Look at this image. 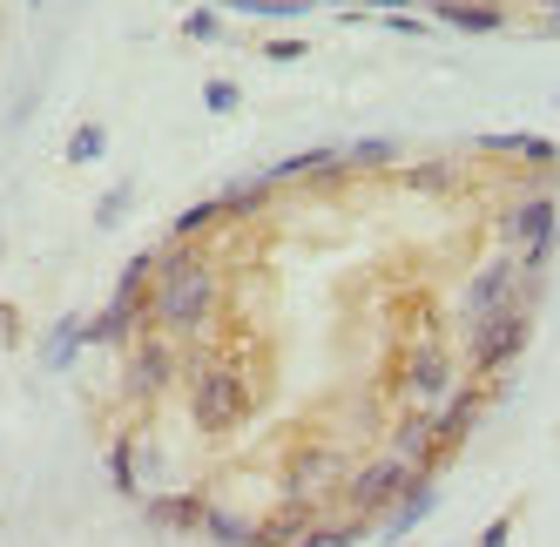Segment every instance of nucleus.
<instances>
[{
    "label": "nucleus",
    "instance_id": "f257e3e1",
    "mask_svg": "<svg viewBox=\"0 0 560 547\" xmlns=\"http://www.w3.org/2000/svg\"><path fill=\"white\" fill-rule=\"evenodd\" d=\"M223 318V278L203 244H163L155 251V331H170L183 345L210 338Z\"/></svg>",
    "mask_w": 560,
    "mask_h": 547
},
{
    "label": "nucleus",
    "instance_id": "f03ea898",
    "mask_svg": "<svg viewBox=\"0 0 560 547\" xmlns=\"http://www.w3.org/2000/svg\"><path fill=\"white\" fill-rule=\"evenodd\" d=\"M183 385H189V426L203 440H230L244 433L257 412V385L244 379L236 359H217L203 345H183Z\"/></svg>",
    "mask_w": 560,
    "mask_h": 547
},
{
    "label": "nucleus",
    "instance_id": "7ed1b4c3",
    "mask_svg": "<svg viewBox=\"0 0 560 547\" xmlns=\"http://www.w3.org/2000/svg\"><path fill=\"white\" fill-rule=\"evenodd\" d=\"M527 338H534V311L527 304L466 325V345H459L466 351V379H506L520 365V351H527Z\"/></svg>",
    "mask_w": 560,
    "mask_h": 547
},
{
    "label": "nucleus",
    "instance_id": "20e7f679",
    "mask_svg": "<svg viewBox=\"0 0 560 547\" xmlns=\"http://www.w3.org/2000/svg\"><path fill=\"white\" fill-rule=\"evenodd\" d=\"M176 379H183V338H170V331L149 325L136 345H122V399H129L136 412L155 406Z\"/></svg>",
    "mask_w": 560,
    "mask_h": 547
},
{
    "label": "nucleus",
    "instance_id": "39448f33",
    "mask_svg": "<svg viewBox=\"0 0 560 547\" xmlns=\"http://www.w3.org/2000/svg\"><path fill=\"white\" fill-rule=\"evenodd\" d=\"M459 379H466V365H453V345L412 338L406 351H398V365H392V393L406 399V406H439Z\"/></svg>",
    "mask_w": 560,
    "mask_h": 547
},
{
    "label": "nucleus",
    "instance_id": "423d86ee",
    "mask_svg": "<svg viewBox=\"0 0 560 547\" xmlns=\"http://www.w3.org/2000/svg\"><path fill=\"white\" fill-rule=\"evenodd\" d=\"M345 480H351V459L331 440H298L284 453V500H317L325 507L331 493H345Z\"/></svg>",
    "mask_w": 560,
    "mask_h": 547
},
{
    "label": "nucleus",
    "instance_id": "0eeeda50",
    "mask_svg": "<svg viewBox=\"0 0 560 547\" xmlns=\"http://www.w3.org/2000/svg\"><path fill=\"white\" fill-rule=\"evenodd\" d=\"M412 480H419V466H406L398 453H372L365 466H351V480H345V507H351V514H365V521H378V514H385V507L406 493Z\"/></svg>",
    "mask_w": 560,
    "mask_h": 547
},
{
    "label": "nucleus",
    "instance_id": "6e6552de",
    "mask_svg": "<svg viewBox=\"0 0 560 547\" xmlns=\"http://www.w3.org/2000/svg\"><path fill=\"white\" fill-rule=\"evenodd\" d=\"M513 304H520V257H513V251H493V257L466 278V291H459V325H479V318L513 311ZM527 311H534V304H527Z\"/></svg>",
    "mask_w": 560,
    "mask_h": 547
},
{
    "label": "nucleus",
    "instance_id": "1a4fd4ad",
    "mask_svg": "<svg viewBox=\"0 0 560 547\" xmlns=\"http://www.w3.org/2000/svg\"><path fill=\"white\" fill-rule=\"evenodd\" d=\"M553 217H560L553 189H520L513 203L493 210V237H500V251H527L534 237H553Z\"/></svg>",
    "mask_w": 560,
    "mask_h": 547
},
{
    "label": "nucleus",
    "instance_id": "9d476101",
    "mask_svg": "<svg viewBox=\"0 0 560 547\" xmlns=\"http://www.w3.org/2000/svg\"><path fill=\"white\" fill-rule=\"evenodd\" d=\"M487 406H493V399H487V379H459L453 393L432 406V433H439V446H446V459L472 440V426L487 419Z\"/></svg>",
    "mask_w": 560,
    "mask_h": 547
},
{
    "label": "nucleus",
    "instance_id": "9b49d317",
    "mask_svg": "<svg viewBox=\"0 0 560 547\" xmlns=\"http://www.w3.org/2000/svg\"><path fill=\"white\" fill-rule=\"evenodd\" d=\"M385 453H398L406 466H419V474H439V466H446V446H439V433H432V406L398 412L392 433H385Z\"/></svg>",
    "mask_w": 560,
    "mask_h": 547
},
{
    "label": "nucleus",
    "instance_id": "f8f14e48",
    "mask_svg": "<svg viewBox=\"0 0 560 547\" xmlns=\"http://www.w3.org/2000/svg\"><path fill=\"white\" fill-rule=\"evenodd\" d=\"M432 507H439V474H419V480H412V487H406V493H398L385 514H378V527H372V534H378L385 547H406V534H412L419 521H432Z\"/></svg>",
    "mask_w": 560,
    "mask_h": 547
},
{
    "label": "nucleus",
    "instance_id": "ddd939ff",
    "mask_svg": "<svg viewBox=\"0 0 560 547\" xmlns=\"http://www.w3.org/2000/svg\"><path fill=\"white\" fill-rule=\"evenodd\" d=\"M142 521L163 527V534H203L210 493H196V487H183V493H149V500H142Z\"/></svg>",
    "mask_w": 560,
    "mask_h": 547
},
{
    "label": "nucleus",
    "instance_id": "4468645a",
    "mask_svg": "<svg viewBox=\"0 0 560 547\" xmlns=\"http://www.w3.org/2000/svg\"><path fill=\"white\" fill-rule=\"evenodd\" d=\"M317 521H325V507H317V500H277L270 514L257 521V547H298Z\"/></svg>",
    "mask_w": 560,
    "mask_h": 547
},
{
    "label": "nucleus",
    "instance_id": "2eb2a0df",
    "mask_svg": "<svg viewBox=\"0 0 560 547\" xmlns=\"http://www.w3.org/2000/svg\"><path fill=\"white\" fill-rule=\"evenodd\" d=\"M398 183L412 189V197H453L466 183V163L459 155H425V163H398Z\"/></svg>",
    "mask_w": 560,
    "mask_h": 547
},
{
    "label": "nucleus",
    "instance_id": "dca6fc26",
    "mask_svg": "<svg viewBox=\"0 0 560 547\" xmlns=\"http://www.w3.org/2000/svg\"><path fill=\"white\" fill-rule=\"evenodd\" d=\"M270 197H277V183H270V176H236V183L217 189L223 223H257V217L270 210Z\"/></svg>",
    "mask_w": 560,
    "mask_h": 547
},
{
    "label": "nucleus",
    "instance_id": "f3484780",
    "mask_svg": "<svg viewBox=\"0 0 560 547\" xmlns=\"http://www.w3.org/2000/svg\"><path fill=\"white\" fill-rule=\"evenodd\" d=\"M432 21H446L459 34H500L506 27V8H493V0H425Z\"/></svg>",
    "mask_w": 560,
    "mask_h": 547
},
{
    "label": "nucleus",
    "instance_id": "a211bd4d",
    "mask_svg": "<svg viewBox=\"0 0 560 547\" xmlns=\"http://www.w3.org/2000/svg\"><path fill=\"white\" fill-rule=\"evenodd\" d=\"M108 487L122 493V500H149L142 493V440H129V433L108 440Z\"/></svg>",
    "mask_w": 560,
    "mask_h": 547
},
{
    "label": "nucleus",
    "instance_id": "6ab92c4d",
    "mask_svg": "<svg viewBox=\"0 0 560 547\" xmlns=\"http://www.w3.org/2000/svg\"><path fill=\"white\" fill-rule=\"evenodd\" d=\"M82 345H89V318H74V311H68V318H55L48 338H42V365L48 372H68L74 359H82Z\"/></svg>",
    "mask_w": 560,
    "mask_h": 547
},
{
    "label": "nucleus",
    "instance_id": "aec40b11",
    "mask_svg": "<svg viewBox=\"0 0 560 547\" xmlns=\"http://www.w3.org/2000/svg\"><path fill=\"white\" fill-rule=\"evenodd\" d=\"M345 163L365 170V176H372V170H398V163H406V142H398V136H365V142L345 149Z\"/></svg>",
    "mask_w": 560,
    "mask_h": 547
},
{
    "label": "nucleus",
    "instance_id": "412c9836",
    "mask_svg": "<svg viewBox=\"0 0 560 547\" xmlns=\"http://www.w3.org/2000/svg\"><path fill=\"white\" fill-rule=\"evenodd\" d=\"M203 534H210L217 547H257V521H250V514H236V507H217V500H210Z\"/></svg>",
    "mask_w": 560,
    "mask_h": 547
},
{
    "label": "nucleus",
    "instance_id": "4be33fe9",
    "mask_svg": "<svg viewBox=\"0 0 560 547\" xmlns=\"http://www.w3.org/2000/svg\"><path fill=\"white\" fill-rule=\"evenodd\" d=\"M217 223H223V203L210 197V203H189V210H183V217L170 223V237H176V244H203Z\"/></svg>",
    "mask_w": 560,
    "mask_h": 547
},
{
    "label": "nucleus",
    "instance_id": "5701e85b",
    "mask_svg": "<svg viewBox=\"0 0 560 547\" xmlns=\"http://www.w3.org/2000/svg\"><path fill=\"white\" fill-rule=\"evenodd\" d=\"M102 155H108V129H102V123H82V129L68 136V163H74V170H82V163H102Z\"/></svg>",
    "mask_w": 560,
    "mask_h": 547
},
{
    "label": "nucleus",
    "instance_id": "b1692460",
    "mask_svg": "<svg viewBox=\"0 0 560 547\" xmlns=\"http://www.w3.org/2000/svg\"><path fill=\"white\" fill-rule=\"evenodd\" d=\"M129 210H136V189H129V183L102 189V203H95V230H115V223H122Z\"/></svg>",
    "mask_w": 560,
    "mask_h": 547
},
{
    "label": "nucleus",
    "instance_id": "393cba45",
    "mask_svg": "<svg viewBox=\"0 0 560 547\" xmlns=\"http://www.w3.org/2000/svg\"><path fill=\"white\" fill-rule=\"evenodd\" d=\"M217 34H223V14L217 8H189L183 14V42H217Z\"/></svg>",
    "mask_w": 560,
    "mask_h": 547
},
{
    "label": "nucleus",
    "instance_id": "a878e982",
    "mask_svg": "<svg viewBox=\"0 0 560 547\" xmlns=\"http://www.w3.org/2000/svg\"><path fill=\"white\" fill-rule=\"evenodd\" d=\"M472 149H479V155H506V163H520V149H527V136H520V129H493V136H479Z\"/></svg>",
    "mask_w": 560,
    "mask_h": 547
},
{
    "label": "nucleus",
    "instance_id": "bb28decb",
    "mask_svg": "<svg viewBox=\"0 0 560 547\" xmlns=\"http://www.w3.org/2000/svg\"><path fill=\"white\" fill-rule=\"evenodd\" d=\"M236 102H244V89H236L230 74H217V82L203 89V108H210V115H236Z\"/></svg>",
    "mask_w": 560,
    "mask_h": 547
},
{
    "label": "nucleus",
    "instance_id": "cd10ccee",
    "mask_svg": "<svg viewBox=\"0 0 560 547\" xmlns=\"http://www.w3.org/2000/svg\"><path fill=\"white\" fill-rule=\"evenodd\" d=\"M553 251H560L553 237H534L527 251H513V257H520V270H540V278H547V264H553Z\"/></svg>",
    "mask_w": 560,
    "mask_h": 547
},
{
    "label": "nucleus",
    "instance_id": "c85d7f7f",
    "mask_svg": "<svg viewBox=\"0 0 560 547\" xmlns=\"http://www.w3.org/2000/svg\"><path fill=\"white\" fill-rule=\"evenodd\" d=\"M506 540H513V507H506L500 521H487V527H479V547H506Z\"/></svg>",
    "mask_w": 560,
    "mask_h": 547
},
{
    "label": "nucleus",
    "instance_id": "c756f323",
    "mask_svg": "<svg viewBox=\"0 0 560 547\" xmlns=\"http://www.w3.org/2000/svg\"><path fill=\"white\" fill-rule=\"evenodd\" d=\"M311 48L304 42H264V61H304Z\"/></svg>",
    "mask_w": 560,
    "mask_h": 547
},
{
    "label": "nucleus",
    "instance_id": "7c9ffc66",
    "mask_svg": "<svg viewBox=\"0 0 560 547\" xmlns=\"http://www.w3.org/2000/svg\"><path fill=\"white\" fill-rule=\"evenodd\" d=\"M365 8H372V14H406L412 0H365Z\"/></svg>",
    "mask_w": 560,
    "mask_h": 547
},
{
    "label": "nucleus",
    "instance_id": "2f4dec72",
    "mask_svg": "<svg viewBox=\"0 0 560 547\" xmlns=\"http://www.w3.org/2000/svg\"><path fill=\"white\" fill-rule=\"evenodd\" d=\"M14 331H21V325H14V304H0V338L14 345Z\"/></svg>",
    "mask_w": 560,
    "mask_h": 547
},
{
    "label": "nucleus",
    "instance_id": "473e14b6",
    "mask_svg": "<svg viewBox=\"0 0 560 547\" xmlns=\"http://www.w3.org/2000/svg\"><path fill=\"white\" fill-rule=\"evenodd\" d=\"M311 8H365V0H311Z\"/></svg>",
    "mask_w": 560,
    "mask_h": 547
},
{
    "label": "nucleus",
    "instance_id": "72a5a7b5",
    "mask_svg": "<svg viewBox=\"0 0 560 547\" xmlns=\"http://www.w3.org/2000/svg\"><path fill=\"white\" fill-rule=\"evenodd\" d=\"M547 34H560V14H547Z\"/></svg>",
    "mask_w": 560,
    "mask_h": 547
},
{
    "label": "nucleus",
    "instance_id": "f704fd0d",
    "mask_svg": "<svg viewBox=\"0 0 560 547\" xmlns=\"http://www.w3.org/2000/svg\"><path fill=\"white\" fill-rule=\"evenodd\" d=\"M540 8H547V14H560V0H540Z\"/></svg>",
    "mask_w": 560,
    "mask_h": 547
},
{
    "label": "nucleus",
    "instance_id": "c9c22d12",
    "mask_svg": "<svg viewBox=\"0 0 560 547\" xmlns=\"http://www.w3.org/2000/svg\"><path fill=\"white\" fill-rule=\"evenodd\" d=\"M21 8H48V0H21Z\"/></svg>",
    "mask_w": 560,
    "mask_h": 547
},
{
    "label": "nucleus",
    "instance_id": "e433bc0d",
    "mask_svg": "<svg viewBox=\"0 0 560 547\" xmlns=\"http://www.w3.org/2000/svg\"><path fill=\"white\" fill-rule=\"evenodd\" d=\"M553 244H560V217H553Z\"/></svg>",
    "mask_w": 560,
    "mask_h": 547
}]
</instances>
